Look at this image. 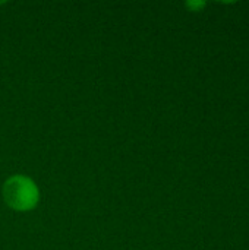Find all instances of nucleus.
<instances>
[{"label":"nucleus","instance_id":"nucleus-1","mask_svg":"<svg viewBox=\"0 0 249 250\" xmlns=\"http://www.w3.org/2000/svg\"><path fill=\"white\" fill-rule=\"evenodd\" d=\"M3 199L15 211H29L40 199L37 185L25 176H13L3 185Z\"/></svg>","mask_w":249,"mask_h":250},{"label":"nucleus","instance_id":"nucleus-2","mask_svg":"<svg viewBox=\"0 0 249 250\" xmlns=\"http://www.w3.org/2000/svg\"><path fill=\"white\" fill-rule=\"evenodd\" d=\"M188 6H189V7H194V9L197 10L198 7H203L204 3H188Z\"/></svg>","mask_w":249,"mask_h":250}]
</instances>
